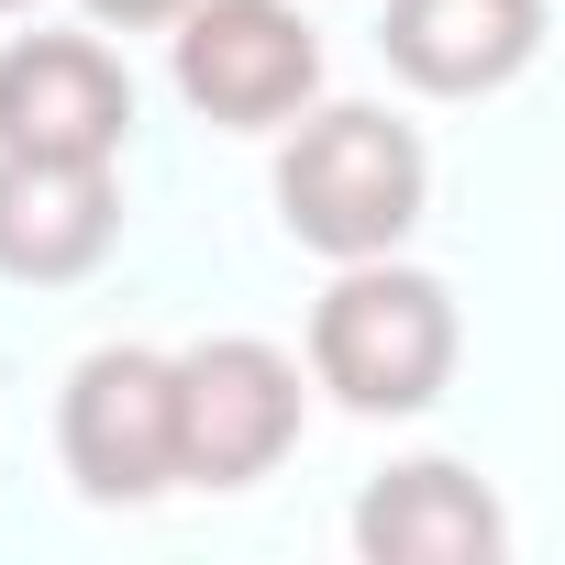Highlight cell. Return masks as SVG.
Instances as JSON below:
<instances>
[{
    "label": "cell",
    "mask_w": 565,
    "mask_h": 565,
    "mask_svg": "<svg viewBox=\"0 0 565 565\" xmlns=\"http://www.w3.org/2000/svg\"><path fill=\"white\" fill-rule=\"evenodd\" d=\"M466 355V322H455V289L433 266H399V255H355L333 266V289L311 300V377L366 411V422H411L444 399Z\"/></svg>",
    "instance_id": "obj_1"
},
{
    "label": "cell",
    "mask_w": 565,
    "mask_h": 565,
    "mask_svg": "<svg viewBox=\"0 0 565 565\" xmlns=\"http://www.w3.org/2000/svg\"><path fill=\"white\" fill-rule=\"evenodd\" d=\"M433 200V156L399 111L377 100H333L289 134V156H277V222H289V244L355 266V255H399L411 222Z\"/></svg>",
    "instance_id": "obj_2"
},
{
    "label": "cell",
    "mask_w": 565,
    "mask_h": 565,
    "mask_svg": "<svg viewBox=\"0 0 565 565\" xmlns=\"http://www.w3.org/2000/svg\"><path fill=\"white\" fill-rule=\"evenodd\" d=\"M56 455L78 477V499L100 510H145L178 488V377L156 344H100L67 366L56 399Z\"/></svg>",
    "instance_id": "obj_3"
},
{
    "label": "cell",
    "mask_w": 565,
    "mask_h": 565,
    "mask_svg": "<svg viewBox=\"0 0 565 565\" xmlns=\"http://www.w3.org/2000/svg\"><path fill=\"white\" fill-rule=\"evenodd\" d=\"M167 45H178V100L222 134H277L322 89V34L289 0H189Z\"/></svg>",
    "instance_id": "obj_4"
},
{
    "label": "cell",
    "mask_w": 565,
    "mask_h": 565,
    "mask_svg": "<svg viewBox=\"0 0 565 565\" xmlns=\"http://www.w3.org/2000/svg\"><path fill=\"white\" fill-rule=\"evenodd\" d=\"M167 377H178V488H255L300 444V366L255 333H211L167 355Z\"/></svg>",
    "instance_id": "obj_5"
},
{
    "label": "cell",
    "mask_w": 565,
    "mask_h": 565,
    "mask_svg": "<svg viewBox=\"0 0 565 565\" xmlns=\"http://www.w3.org/2000/svg\"><path fill=\"white\" fill-rule=\"evenodd\" d=\"M134 145V78L100 34H23L0 56V156L111 167Z\"/></svg>",
    "instance_id": "obj_6"
},
{
    "label": "cell",
    "mask_w": 565,
    "mask_h": 565,
    "mask_svg": "<svg viewBox=\"0 0 565 565\" xmlns=\"http://www.w3.org/2000/svg\"><path fill=\"white\" fill-rule=\"evenodd\" d=\"M377 56L422 100H488L543 56V0H388Z\"/></svg>",
    "instance_id": "obj_7"
},
{
    "label": "cell",
    "mask_w": 565,
    "mask_h": 565,
    "mask_svg": "<svg viewBox=\"0 0 565 565\" xmlns=\"http://www.w3.org/2000/svg\"><path fill=\"white\" fill-rule=\"evenodd\" d=\"M122 233V189L111 167H67V156H0V277L23 289H67L89 277Z\"/></svg>",
    "instance_id": "obj_8"
},
{
    "label": "cell",
    "mask_w": 565,
    "mask_h": 565,
    "mask_svg": "<svg viewBox=\"0 0 565 565\" xmlns=\"http://www.w3.org/2000/svg\"><path fill=\"white\" fill-rule=\"evenodd\" d=\"M510 521L455 455H411L355 499V554L366 565H499Z\"/></svg>",
    "instance_id": "obj_9"
},
{
    "label": "cell",
    "mask_w": 565,
    "mask_h": 565,
    "mask_svg": "<svg viewBox=\"0 0 565 565\" xmlns=\"http://www.w3.org/2000/svg\"><path fill=\"white\" fill-rule=\"evenodd\" d=\"M89 23H122V34H156V23H178L189 0H78Z\"/></svg>",
    "instance_id": "obj_10"
},
{
    "label": "cell",
    "mask_w": 565,
    "mask_h": 565,
    "mask_svg": "<svg viewBox=\"0 0 565 565\" xmlns=\"http://www.w3.org/2000/svg\"><path fill=\"white\" fill-rule=\"evenodd\" d=\"M0 12H34V0H0Z\"/></svg>",
    "instance_id": "obj_11"
}]
</instances>
